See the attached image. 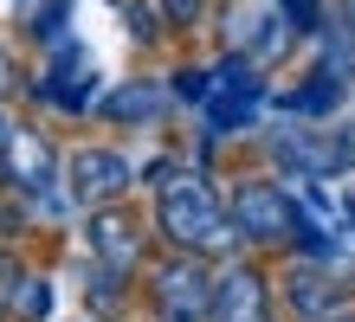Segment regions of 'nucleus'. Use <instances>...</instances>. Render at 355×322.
I'll return each instance as SVG.
<instances>
[{"label": "nucleus", "mask_w": 355, "mask_h": 322, "mask_svg": "<svg viewBox=\"0 0 355 322\" xmlns=\"http://www.w3.org/2000/svg\"><path fill=\"white\" fill-rule=\"evenodd\" d=\"M0 168H7V181L26 193L39 213H65L71 193H65V175H58L52 148L33 136V129H7V148H0Z\"/></svg>", "instance_id": "obj_4"}, {"label": "nucleus", "mask_w": 355, "mask_h": 322, "mask_svg": "<svg viewBox=\"0 0 355 322\" xmlns=\"http://www.w3.org/2000/svg\"><path fill=\"white\" fill-rule=\"evenodd\" d=\"M91 258H97V265H110L116 277H130L136 258H142V226L123 206H97L91 213Z\"/></svg>", "instance_id": "obj_12"}, {"label": "nucleus", "mask_w": 355, "mask_h": 322, "mask_svg": "<svg viewBox=\"0 0 355 322\" xmlns=\"http://www.w3.org/2000/svg\"><path fill=\"white\" fill-rule=\"evenodd\" d=\"M155 220H162V239L175 251H194V258H220L239 245V226L233 213L220 206L214 181L200 168H155Z\"/></svg>", "instance_id": "obj_1"}, {"label": "nucleus", "mask_w": 355, "mask_h": 322, "mask_svg": "<svg viewBox=\"0 0 355 322\" xmlns=\"http://www.w3.org/2000/svg\"><path fill=\"white\" fill-rule=\"evenodd\" d=\"M214 316L220 322H271V290L252 265H226L214 277Z\"/></svg>", "instance_id": "obj_10"}, {"label": "nucleus", "mask_w": 355, "mask_h": 322, "mask_svg": "<svg viewBox=\"0 0 355 322\" xmlns=\"http://www.w3.org/2000/svg\"><path fill=\"white\" fill-rule=\"evenodd\" d=\"M278 7L291 13V26H297V33H317V0H278Z\"/></svg>", "instance_id": "obj_15"}, {"label": "nucleus", "mask_w": 355, "mask_h": 322, "mask_svg": "<svg viewBox=\"0 0 355 322\" xmlns=\"http://www.w3.org/2000/svg\"><path fill=\"white\" fill-rule=\"evenodd\" d=\"M0 232H7V213H0Z\"/></svg>", "instance_id": "obj_22"}, {"label": "nucleus", "mask_w": 355, "mask_h": 322, "mask_svg": "<svg viewBox=\"0 0 355 322\" xmlns=\"http://www.w3.org/2000/svg\"><path fill=\"white\" fill-rule=\"evenodd\" d=\"M207 0H162V13H168V26H194Z\"/></svg>", "instance_id": "obj_16"}, {"label": "nucleus", "mask_w": 355, "mask_h": 322, "mask_svg": "<svg viewBox=\"0 0 355 322\" xmlns=\"http://www.w3.org/2000/svg\"><path fill=\"white\" fill-rule=\"evenodd\" d=\"M265 148H271V161H278L291 181H329V175H343V168L355 161L349 136H329V129H317L310 116H297V123H278Z\"/></svg>", "instance_id": "obj_2"}, {"label": "nucleus", "mask_w": 355, "mask_h": 322, "mask_svg": "<svg viewBox=\"0 0 355 322\" xmlns=\"http://www.w3.org/2000/svg\"><path fill=\"white\" fill-rule=\"evenodd\" d=\"M329 322H355V316H329Z\"/></svg>", "instance_id": "obj_20"}, {"label": "nucleus", "mask_w": 355, "mask_h": 322, "mask_svg": "<svg viewBox=\"0 0 355 322\" xmlns=\"http://www.w3.org/2000/svg\"><path fill=\"white\" fill-rule=\"evenodd\" d=\"M343 26H349V33H355V0H343Z\"/></svg>", "instance_id": "obj_18"}, {"label": "nucleus", "mask_w": 355, "mask_h": 322, "mask_svg": "<svg viewBox=\"0 0 355 322\" xmlns=\"http://www.w3.org/2000/svg\"><path fill=\"white\" fill-rule=\"evenodd\" d=\"M7 91H19V64H13L7 46H0V97H7Z\"/></svg>", "instance_id": "obj_17"}, {"label": "nucleus", "mask_w": 355, "mask_h": 322, "mask_svg": "<svg viewBox=\"0 0 355 322\" xmlns=\"http://www.w3.org/2000/svg\"><path fill=\"white\" fill-rule=\"evenodd\" d=\"M343 200H349V226H355V187H349V193H343Z\"/></svg>", "instance_id": "obj_19"}, {"label": "nucleus", "mask_w": 355, "mask_h": 322, "mask_svg": "<svg viewBox=\"0 0 355 322\" xmlns=\"http://www.w3.org/2000/svg\"><path fill=\"white\" fill-rule=\"evenodd\" d=\"M291 39H297V26H291V13L278 7V0H239V7L226 13V46H233V58H245V64L284 58Z\"/></svg>", "instance_id": "obj_5"}, {"label": "nucleus", "mask_w": 355, "mask_h": 322, "mask_svg": "<svg viewBox=\"0 0 355 322\" xmlns=\"http://www.w3.org/2000/svg\"><path fill=\"white\" fill-rule=\"evenodd\" d=\"M349 148H355V129H349Z\"/></svg>", "instance_id": "obj_23"}, {"label": "nucleus", "mask_w": 355, "mask_h": 322, "mask_svg": "<svg viewBox=\"0 0 355 322\" xmlns=\"http://www.w3.org/2000/svg\"><path fill=\"white\" fill-rule=\"evenodd\" d=\"M13 7H33V0H13Z\"/></svg>", "instance_id": "obj_21"}, {"label": "nucleus", "mask_w": 355, "mask_h": 322, "mask_svg": "<svg viewBox=\"0 0 355 322\" xmlns=\"http://www.w3.org/2000/svg\"><path fill=\"white\" fill-rule=\"evenodd\" d=\"M162 110H168V91L149 78H136V84H116L110 97H103V116L110 123H155Z\"/></svg>", "instance_id": "obj_13"}, {"label": "nucleus", "mask_w": 355, "mask_h": 322, "mask_svg": "<svg viewBox=\"0 0 355 322\" xmlns=\"http://www.w3.org/2000/svg\"><path fill=\"white\" fill-rule=\"evenodd\" d=\"M39 97H46L52 110H65V116H85L91 103H97V71H91V58L71 52V46H58L46 84H39Z\"/></svg>", "instance_id": "obj_11"}, {"label": "nucleus", "mask_w": 355, "mask_h": 322, "mask_svg": "<svg viewBox=\"0 0 355 322\" xmlns=\"http://www.w3.org/2000/svg\"><path fill=\"white\" fill-rule=\"evenodd\" d=\"M343 277H336V265H329V258H304V265H291L284 271V303L297 310L304 322H329L343 310Z\"/></svg>", "instance_id": "obj_9"}, {"label": "nucleus", "mask_w": 355, "mask_h": 322, "mask_svg": "<svg viewBox=\"0 0 355 322\" xmlns=\"http://www.w3.org/2000/svg\"><path fill=\"white\" fill-rule=\"evenodd\" d=\"M259 103H265V84H259V64H245V58H226L214 84H207V129L214 136H239L245 123L259 116Z\"/></svg>", "instance_id": "obj_6"}, {"label": "nucleus", "mask_w": 355, "mask_h": 322, "mask_svg": "<svg viewBox=\"0 0 355 322\" xmlns=\"http://www.w3.org/2000/svg\"><path fill=\"white\" fill-rule=\"evenodd\" d=\"M13 310L26 316V322H46V310H52V284H46V277H19V284H13Z\"/></svg>", "instance_id": "obj_14"}, {"label": "nucleus", "mask_w": 355, "mask_h": 322, "mask_svg": "<svg viewBox=\"0 0 355 322\" xmlns=\"http://www.w3.org/2000/svg\"><path fill=\"white\" fill-rule=\"evenodd\" d=\"M233 226L245 245H297V200L278 181H239L233 187Z\"/></svg>", "instance_id": "obj_3"}, {"label": "nucleus", "mask_w": 355, "mask_h": 322, "mask_svg": "<svg viewBox=\"0 0 355 322\" xmlns=\"http://www.w3.org/2000/svg\"><path fill=\"white\" fill-rule=\"evenodd\" d=\"M155 316L162 322H214V271L194 251L155 271Z\"/></svg>", "instance_id": "obj_7"}, {"label": "nucleus", "mask_w": 355, "mask_h": 322, "mask_svg": "<svg viewBox=\"0 0 355 322\" xmlns=\"http://www.w3.org/2000/svg\"><path fill=\"white\" fill-rule=\"evenodd\" d=\"M136 181V168L116 155V148H78V155L65 161V193H71V206H116L123 193H130Z\"/></svg>", "instance_id": "obj_8"}]
</instances>
